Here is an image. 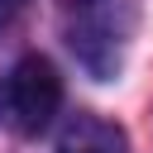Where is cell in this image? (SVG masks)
I'll return each instance as SVG.
<instances>
[{
	"label": "cell",
	"instance_id": "1",
	"mask_svg": "<svg viewBox=\"0 0 153 153\" xmlns=\"http://www.w3.org/2000/svg\"><path fill=\"white\" fill-rule=\"evenodd\" d=\"M62 105V76L48 57H19L0 76V124L19 139L38 134L53 124Z\"/></svg>",
	"mask_w": 153,
	"mask_h": 153
},
{
	"label": "cell",
	"instance_id": "2",
	"mask_svg": "<svg viewBox=\"0 0 153 153\" xmlns=\"http://www.w3.org/2000/svg\"><path fill=\"white\" fill-rule=\"evenodd\" d=\"M57 153H129V139L115 120L105 115H76L62 139H57Z\"/></svg>",
	"mask_w": 153,
	"mask_h": 153
},
{
	"label": "cell",
	"instance_id": "3",
	"mask_svg": "<svg viewBox=\"0 0 153 153\" xmlns=\"http://www.w3.org/2000/svg\"><path fill=\"white\" fill-rule=\"evenodd\" d=\"M19 10H24V0H0V29H10Z\"/></svg>",
	"mask_w": 153,
	"mask_h": 153
},
{
	"label": "cell",
	"instance_id": "4",
	"mask_svg": "<svg viewBox=\"0 0 153 153\" xmlns=\"http://www.w3.org/2000/svg\"><path fill=\"white\" fill-rule=\"evenodd\" d=\"M67 5H96V0H67Z\"/></svg>",
	"mask_w": 153,
	"mask_h": 153
}]
</instances>
